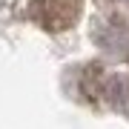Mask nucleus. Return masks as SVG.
Here are the masks:
<instances>
[{
    "label": "nucleus",
    "mask_w": 129,
    "mask_h": 129,
    "mask_svg": "<svg viewBox=\"0 0 129 129\" xmlns=\"http://www.w3.org/2000/svg\"><path fill=\"white\" fill-rule=\"evenodd\" d=\"M29 14L46 32H66L80 17V0H32Z\"/></svg>",
    "instance_id": "1"
},
{
    "label": "nucleus",
    "mask_w": 129,
    "mask_h": 129,
    "mask_svg": "<svg viewBox=\"0 0 129 129\" xmlns=\"http://www.w3.org/2000/svg\"><path fill=\"white\" fill-rule=\"evenodd\" d=\"M106 98H109L118 109L129 112V78L126 75H115V78L106 83Z\"/></svg>",
    "instance_id": "2"
}]
</instances>
